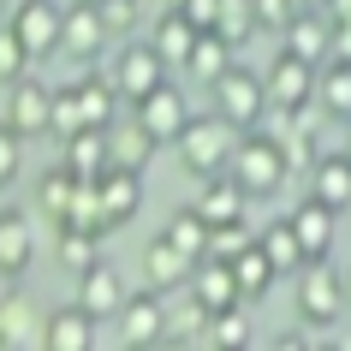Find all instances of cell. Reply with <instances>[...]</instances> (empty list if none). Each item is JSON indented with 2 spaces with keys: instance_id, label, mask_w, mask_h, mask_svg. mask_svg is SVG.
I'll list each match as a JSON object with an SVG mask.
<instances>
[{
  "instance_id": "cell-1",
  "label": "cell",
  "mask_w": 351,
  "mask_h": 351,
  "mask_svg": "<svg viewBox=\"0 0 351 351\" xmlns=\"http://www.w3.org/2000/svg\"><path fill=\"white\" fill-rule=\"evenodd\" d=\"M221 179L239 191L244 203H274L280 191H286V179H292V167H286V155L274 149L268 131H244L239 143H232V161H226Z\"/></svg>"
},
{
  "instance_id": "cell-2",
  "label": "cell",
  "mask_w": 351,
  "mask_h": 351,
  "mask_svg": "<svg viewBox=\"0 0 351 351\" xmlns=\"http://www.w3.org/2000/svg\"><path fill=\"white\" fill-rule=\"evenodd\" d=\"M232 143H239L232 125H221L215 113H191L185 131L173 137V155H179V167H185L191 179H221L226 161H232Z\"/></svg>"
},
{
  "instance_id": "cell-3",
  "label": "cell",
  "mask_w": 351,
  "mask_h": 351,
  "mask_svg": "<svg viewBox=\"0 0 351 351\" xmlns=\"http://www.w3.org/2000/svg\"><path fill=\"white\" fill-rule=\"evenodd\" d=\"M208 101H215V119H221V125H232L244 137V131H256L262 119H268V95H262V77L250 72V66H239V60H232V66H226L221 77H215V84H208Z\"/></svg>"
},
{
  "instance_id": "cell-4",
  "label": "cell",
  "mask_w": 351,
  "mask_h": 351,
  "mask_svg": "<svg viewBox=\"0 0 351 351\" xmlns=\"http://www.w3.org/2000/svg\"><path fill=\"white\" fill-rule=\"evenodd\" d=\"M298 322L304 328H339L346 322V274L333 268V262H304L298 268Z\"/></svg>"
},
{
  "instance_id": "cell-5",
  "label": "cell",
  "mask_w": 351,
  "mask_h": 351,
  "mask_svg": "<svg viewBox=\"0 0 351 351\" xmlns=\"http://www.w3.org/2000/svg\"><path fill=\"white\" fill-rule=\"evenodd\" d=\"M108 77H113V90H119V108H137V101H143L149 90H161L173 72L161 66V54H155L143 36H131V42H113Z\"/></svg>"
},
{
  "instance_id": "cell-6",
  "label": "cell",
  "mask_w": 351,
  "mask_h": 351,
  "mask_svg": "<svg viewBox=\"0 0 351 351\" xmlns=\"http://www.w3.org/2000/svg\"><path fill=\"white\" fill-rule=\"evenodd\" d=\"M108 30H101V19H95V0H72L66 12H60V48L54 54L66 60V66H77V72H90V66H101L108 60Z\"/></svg>"
},
{
  "instance_id": "cell-7",
  "label": "cell",
  "mask_w": 351,
  "mask_h": 351,
  "mask_svg": "<svg viewBox=\"0 0 351 351\" xmlns=\"http://www.w3.org/2000/svg\"><path fill=\"white\" fill-rule=\"evenodd\" d=\"M60 0H12V12H6V30L19 36V48L30 54V66H42V60H54L60 48Z\"/></svg>"
},
{
  "instance_id": "cell-8",
  "label": "cell",
  "mask_w": 351,
  "mask_h": 351,
  "mask_svg": "<svg viewBox=\"0 0 351 351\" xmlns=\"http://www.w3.org/2000/svg\"><path fill=\"white\" fill-rule=\"evenodd\" d=\"M113 333H119V351H155L167 339V298L125 292V304L113 315Z\"/></svg>"
},
{
  "instance_id": "cell-9",
  "label": "cell",
  "mask_w": 351,
  "mask_h": 351,
  "mask_svg": "<svg viewBox=\"0 0 351 351\" xmlns=\"http://www.w3.org/2000/svg\"><path fill=\"white\" fill-rule=\"evenodd\" d=\"M131 119L155 137V149H173V137L185 131V119H191V95H185V84H173L167 77L161 90H149L137 108H131Z\"/></svg>"
},
{
  "instance_id": "cell-10",
  "label": "cell",
  "mask_w": 351,
  "mask_h": 351,
  "mask_svg": "<svg viewBox=\"0 0 351 351\" xmlns=\"http://www.w3.org/2000/svg\"><path fill=\"white\" fill-rule=\"evenodd\" d=\"M256 77H262V95H268V113H304L310 108L315 66H304V60H292V54H274L268 72H256Z\"/></svg>"
},
{
  "instance_id": "cell-11",
  "label": "cell",
  "mask_w": 351,
  "mask_h": 351,
  "mask_svg": "<svg viewBox=\"0 0 351 351\" xmlns=\"http://www.w3.org/2000/svg\"><path fill=\"white\" fill-rule=\"evenodd\" d=\"M36 339H42V304L19 280H6V292H0V351H36Z\"/></svg>"
},
{
  "instance_id": "cell-12",
  "label": "cell",
  "mask_w": 351,
  "mask_h": 351,
  "mask_svg": "<svg viewBox=\"0 0 351 351\" xmlns=\"http://www.w3.org/2000/svg\"><path fill=\"white\" fill-rule=\"evenodd\" d=\"M48 90L54 84H42L36 72H24L19 84H6V125L19 131L24 143H42L48 137Z\"/></svg>"
},
{
  "instance_id": "cell-13",
  "label": "cell",
  "mask_w": 351,
  "mask_h": 351,
  "mask_svg": "<svg viewBox=\"0 0 351 351\" xmlns=\"http://www.w3.org/2000/svg\"><path fill=\"white\" fill-rule=\"evenodd\" d=\"M72 304L90 315L95 328H101V322H113V315H119V304H125V274H119L108 256L90 262V268L77 274V298H72Z\"/></svg>"
},
{
  "instance_id": "cell-14",
  "label": "cell",
  "mask_w": 351,
  "mask_h": 351,
  "mask_svg": "<svg viewBox=\"0 0 351 351\" xmlns=\"http://www.w3.org/2000/svg\"><path fill=\"white\" fill-rule=\"evenodd\" d=\"M36 268V215L0 208V280H24Z\"/></svg>"
},
{
  "instance_id": "cell-15",
  "label": "cell",
  "mask_w": 351,
  "mask_h": 351,
  "mask_svg": "<svg viewBox=\"0 0 351 351\" xmlns=\"http://www.w3.org/2000/svg\"><path fill=\"white\" fill-rule=\"evenodd\" d=\"M72 101H77V119H84V131H108L113 119H119V90H113L108 66H90V72L72 77Z\"/></svg>"
},
{
  "instance_id": "cell-16",
  "label": "cell",
  "mask_w": 351,
  "mask_h": 351,
  "mask_svg": "<svg viewBox=\"0 0 351 351\" xmlns=\"http://www.w3.org/2000/svg\"><path fill=\"white\" fill-rule=\"evenodd\" d=\"M310 203H322L328 215L346 221V208H351V155L346 149H322L310 161Z\"/></svg>"
},
{
  "instance_id": "cell-17",
  "label": "cell",
  "mask_w": 351,
  "mask_h": 351,
  "mask_svg": "<svg viewBox=\"0 0 351 351\" xmlns=\"http://www.w3.org/2000/svg\"><path fill=\"white\" fill-rule=\"evenodd\" d=\"M286 226H292L298 250H304V262H333V239H339V215H328L322 203H304L286 208Z\"/></svg>"
},
{
  "instance_id": "cell-18",
  "label": "cell",
  "mask_w": 351,
  "mask_h": 351,
  "mask_svg": "<svg viewBox=\"0 0 351 351\" xmlns=\"http://www.w3.org/2000/svg\"><path fill=\"white\" fill-rule=\"evenodd\" d=\"M95 208H101V232H119L143 215V179L137 173H101L95 179Z\"/></svg>"
},
{
  "instance_id": "cell-19",
  "label": "cell",
  "mask_w": 351,
  "mask_h": 351,
  "mask_svg": "<svg viewBox=\"0 0 351 351\" xmlns=\"http://www.w3.org/2000/svg\"><path fill=\"white\" fill-rule=\"evenodd\" d=\"M101 143H108V173H137V179H143V167L155 161V137H149L131 113H119V119L101 131Z\"/></svg>"
},
{
  "instance_id": "cell-20",
  "label": "cell",
  "mask_w": 351,
  "mask_h": 351,
  "mask_svg": "<svg viewBox=\"0 0 351 351\" xmlns=\"http://www.w3.org/2000/svg\"><path fill=\"white\" fill-rule=\"evenodd\" d=\"M185 298L197 304L203 315H221V310H239V292H232V268L226 262H191V280H185Z\"/></svg>"
},
{
  "instance_id": "cell-21",
  "label": "cell",
  "mask_w": 351,
  "mask_h": 351,
  "mask_svg": "<svg viewBox=\"0 0 351 351\" xmlns=\"http://www.w3.org/2000/svg\"><path fill=\"white\" fill-rule=\"evenodd\" d=\"M36 351H95V322L77 310V304H60V310L42 315Z\"/></svg>"
},
{
  "instance_id": "cell-22",
  "label": "cell",
  "mask_w": 351,
  "mask_h": 351,
  "mask_svg": "<svg viewBox=\"0 0 351 351\" xmlns=\"http://www.w3.org/2000/svg\"><path fill=\"white\" fill-rule=\"evenodd\" d=\"M185 280H191V262L173 250V244L155 232V239L143 244V292L155 298H173V292H185Z\"/></svg>"
},
{
  "instance_id": "cell-23",
  "label": "cell",
  "mask_w": 351,
  "mask_h": 351,
  "mask_svg": "<svg viewBox=\"0 0 351 351\" xmlns=\"http://www.w3.org/2000/svg\"><path fill=\"white\" fill-rule=\"evenodd\" d=\"M328 42H333V30H328L322 12H298V19L280 30V54L304 60V66H322V60H328Z\"/></svg>"
},
{
  "instance_id": "cell-24",
  "label": "cell",
  "mask_w": 351,
  "mask_h": 351,
  "mask_svg": "<svg viewBox=\"0 0 351 351\" xmlns=\"http://www.w3.org/2000/svg\"><path fill=\"white\" fill-rule=\"evenodd\" d=\"M197 36H203V30H191V24L179 19V6H161L143 42L155 48V54H161V66H167V72H173V66H185V54H191V42H197Z\"/></svg>"
},
{
  "instance_id": "cell-25",
  "label": "cell",
  "mask_w": 351,
  "mask_h": 351,
  "mask_svg": "<svg viewBox=\"0 0 351 351\" xmlns=\"http://www.w3.org/2000/svg\"><path fill=\"white\" fill-rule=\"evenodd\" d=\"M185 208H191L203 226H232V221H244V208H250V203H244L226 179H203V185H197V197H191Z\"/></svg>"
},
{
  "instance_id": "cell-26",
  "label": "cell",
  "mask_w": 351,
  "mask_h": 351,
  "mask_svg": "<svg viewBox=\"0 0 351 351\" xmlns=\"http://www.w3.org/2000/svg\"><path fill=\"white\" fill-rule=\"evenodd\" d=\"M250 244L262 250V262H268L274 274H298V268H304V250H298V239H292V226H286V215H274L268 226H256V232H250Z\"/></svg>"
},
{
  "instance_id": "cell-27",
  "label": "cell",
  "mask_w": 351,
  "mask_h": 351,
  "mask_svg": "<svg viewBox=\"0 0 351 351\" xmlns=\"http://www.w3.org/2000/svg\"><path fill=\"white\" fill-rule=\"evenodd\" d=\"M60 167H66L72 179H101V173H108V143H101V131H72V137H60Z\"/></svg>"
},
{
  "instance_id": "cell-28",
  "label": "cell",
  "mask_w": 351,
  "mask_h": 351,
  "mask_svg": "<svg viewBox=\"0 0 351 351\" xmlns=\"http://www.w3.org/2000/svg\"><path fill=\"white\" fill-rule=\"evenodd\" d=\"M226 268H232V292H239V304H262V298L274 292V268H268V262H262V250L256 244H244L239 256L226 262Z\"/></svg>"
},
{
  "instance_id": "cell-29",
  "label": "cell",
  "mask_w": 351,
  "mask_h": 351,
  "mask_svg": "<svg viewBox=\"0 0 351 351\" xmlns=\"http://www.w3.org/2000/svg\"><path fill=\"white\" fill-rule=\"evenodd\" d=\"M232 60H239V54H232V48H226L221 36H208V30H203V36L191 42V54H185V66H179V72H185L191 84H197V90H208V84H215V77H221L226 66H232Z\"/></svg>"
},
{
  "instance_id": "cell-30",
  "label": "cell",
  "mask_w": 351,
  "mask_h": 351,
  "mask_svg": "<svg viewBox=\"0 0 351 351\" xmlns=\"http://www.w3.org/2000/svg\"><path fill=\"white\" fill-rule=\"evenodd\" d=\"M72 185H77V179L66 173V167H48V173H42V185H36V208H30V215H42V221L60 232L66 208H72Z\"/></svg>"
},
{
  "instance_id": "cell-31",
  "label": "cell",
  "mask_w": 351,
  "mask_h": 351,
  "mask_svg": "<svg viewBox=\"0 0 351 351\" xmlns=\"http://www.w3.org/2000/svg\"><path fill=\"white\" fill-rule=\"evenodd\" d=\"M208 36H221L232 54H239L244 42L256 36V12H250V0H221L215 6V24H208Z\"/></svg>"
},
{
  "instance_id": "cell-32",
  "label": "cell",
  "mask_w": 351,
  "mask_h": 351,
  "mask_svg": "<svg viewBox=\"0 0 351 351\" xmlns=\"http://www.w3.org/2000/svg\"><path fill=\"white\" fill-rule=\"evenodd\" d=\"M203 333H208V351H250V339H256V328H250L244 304H239V310L208 315V322H203Z\"/></svg>"
},
{
  "instance_id": "cell-33",
  "label": "cell",
  "mask_w": 351,
  "mask_h": 351,
  "mask_svg": "<svg viewBox=\"0 0 351 351\" xmlns=\"http://www.w3.org/2000/svg\"><path fill=\"white\" fill-rule=\"evenodd\" d=\"M161 239L173 244V250H179L185 262H203V250H208V226L197 221L191 208H173V221L161 226Z\"/></svg>"
},
{
  "instance_id": "cell-34",
  "label": "cell",
  "mask_w": 351,
  "mask_h": 351,
  "mask_svg": "<svg viewBox=\"0 0 351 351\" xmlns=\"http://www.w3.org/2000/svg\"><path fill=\"white\" fill-rule=\"evenodd\" d=\"M95 19H101L108 42H131L143 24V0H95Z\"/></svg>"
},
{
  "instance_id": "cell-35",
  "label": "cell",
  "mask_w": 351,
  "mask_h": 351,
  "mask_svg": "<svg viewBox=\"0 0 351 351\" xmlns=\"http://www.w3.org/2000/svg\"><path fill=\"white\" fill-rule=\"evenodd\" d=\"M54 262L66 274H84L90 262H101V239H90V232H54Z\"/></svg>"
},
{
  "instance_id": "cell-36",
  "label": "cell",
  "mask_w": 351,
  "mask_h": 351,
  "mask_svg": "<svg viewBox=\"0 0 351 351\" xmlns=\"http://www.w3.org/2000/svg\"><path fill=\"white\" fill-rule=\"evenodd\" d=\"M72 131H84V119H77V101H72V84H54L48 90V137H72Z\"/></svg>"
},
{
  "instance_id": "cell-37",
  "label": "cell",
  "mask_w": 351,
  "mask_h": 351,
  "mask_svg": "<svg viewBox=\"0 0 351 351\" xmlns=\"http://www.w3.org/2000/svg\"><path fill=\"white\" fill-rule=\"evenodd\" d=\"M250 232H256L250 221H232V226H208V250H203V256H208V262H232V256L244 250V244H250Z\"/></svg>"
},
{
  "instance_id": "cell-38",
  "label": "cell",
  "mask_w": 351,
  "mask_h": 351,
  "mask_svg": "<svg viewBox=\"0 0 351 351\" xmlns=\"http://www.w3.org/2000/svg\"><path fill=\"white\" fill-rule=\"evenodd\" d=\"M24 179V137L0 119V191H12Z\"/></svg>"
},
{
  "instance_id": "cell-39",
  "label": "cell",
  "mask_w": 351,
  "mask_h": 351,
  "mask_svg": "<svg viewBox=\"0 0 351 351\" xmlns=\"http://www.w3.org/2000/svg\"><path fill=\"white\" fill-rule=\"evenodd\" d=\"M250 12H256V30H262V36H280L304 6H298V0H250Z\"/></svg>"
},
{
  "instance_id": "cell-40",
  "label": "cell",
  "mask_w": 351,
  "mask_h": 351,
  "mask_svg": "<svg viewBox=\"0 0 351 351\" xmlns=\"http://www.w3.org/2000/svg\"><path fill=\"white\" fill-rule=\"evenodd\" d=\"M203 322H208V315L197 310L191 298H185V304H167V339H191V333H203Z\"/></svg>"
},
{
  "instance_id": "cell-41",
  "label": "cell",
  "mask_w": 351,
  "mask_h": 351,
  "mask_svg": "<svg viewBox=\"0 0 351 351\" xmlns=\"http://www.w3.org/2000/svg\"><path fill=\"white\" fill-rule=\"evenodd\" d=\"M24 72H30V54L19 48V36H12V30H0V84H19Z\"/></svg>"
},
{
  "instance_id": "cell-42",
  "label": "cell",
  "mask_w": 351,
  "mask_h": 351,
  "mask_svg": "<svg viewBox=\"0 0 351 351\" xmlns=\"http://www.w3.org/2000/svg\"><path fill=\"white\" fill-rule=\"evenodd\" d=\"M173 6H179V19H185L191 30H208V24H215V6H221V0H173Z\"/></svg>"
},
{
  "instance_id": "cell-43",
  "label": "cell",
  "mask_w": 351,
  "mask_h": 351,
  "mask_svg": "<svg viewBox=\"0 0 351 351\" xmlns=\"http://www.w3.org/2000/svg\"><path fill=\"white\" fill-rule=\"evenodd\" d=\"M268 351H310V339H304V333H280Z\"/></svg>"
},
{
  "instance_id": "cell-44",
  "label": "cell",
  "mask_w": 351,
  "mask_h": 351,
  "mask_svg": "<svg viewBox=\"0 0 351 351\" xmlns=\"http://www.w3.org/2000/svg\"><path fill=\"white\" fill-rule=\"evenodd\" d=\"M310 351H346V328H328V339H315Z\"/></svg>"
},
{
  "instance_id": "cell-45",
  "label": "cell",
  "mask_w": 351,
  "mask_h": 351,
  "mask_svg": "<svg viewBox=\"0 0 351 351\" xmlns=\"http://www.w3.org/2000/svg\"><path fill=\"white\" fill-rule=\"evenodd\" d=\"M155 351H191V339H161Z\"/></svg>"
},
{
  "instance_id": "cell-46",
  "label": "cell",
  "mask_w": 351,
  "mask_h": 351,
  "mask_svg": "<svg viewBox=\"0 0 351 351\" xmlns=\"http://www.w3.org/2000/svg\"><path fill=\"white\" fill-rule=\"evenodd\" d=\"M298 6H304V12H310V6H322V0H298Z\"/></svg>"
},
{
  "instance_id": "cell-47",
  "label": "cell",
  "mask_w": 351,
  "mask_h": 351,
  "mask_svg": "<svg viewBox=\"0 0 351 351\" xmlns=\"http://www.w3.org/2000/svg\"><path fill=\"white\" fill-rule=\"evenodd\" d=\"M0 12H12V0H0Z\"/></svg>"
},
{
  "instance_id": "cell-48",
  "label": "cell",
  "mask_w": 351,
  "mask_h": 351,
  "mask_svg": "<svg viewBox=\"0 0 351 351\" xmlns=\"http://www.w3.org/2000/svg\"><path fill=\"white\" fill-rule=\"evenodd\" d=\"M161 6H173V0H161Z\"/></svg>"
},
{
  "instance_id": "cell-49",
  "label": "cell",
  "mask_w": 351,
  "mask_h": 351,
  "mask_svg": "<svg viewBox=\"0 0 351 351\" xmlns=\"http://www.w3.org/2000/svg\"><path fill=\"white\" fill-rule=\"evenodd\" d=\"M143 6H149V0H143Z\"/></svg>"
}]
</instances>
